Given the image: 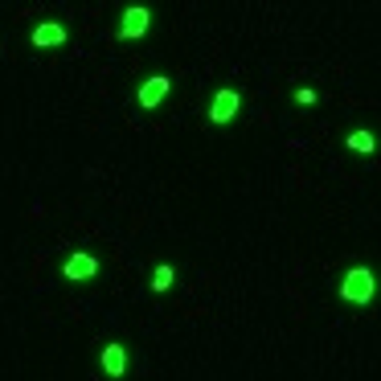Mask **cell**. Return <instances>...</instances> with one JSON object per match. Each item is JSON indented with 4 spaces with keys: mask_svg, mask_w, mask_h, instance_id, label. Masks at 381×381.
I'll return each mask as SVG.
<instances>
[{
    "mask_svg": "<svg viewBox=\"0 0 381 381\" xmlns=\"http://www.w3.org/2000/svg\"><path fill=\"white\" fill-rule=\"evenodd\" d=\"M378 291V279H373V271L369 266H353L348 275H344V283H340V299H348V303H357V307H365L369 299Z\"/></svg>",
    "mask_w": 381,
    "mask_h": 381,
    "instance_id": "6da1fadb",
    "label": "cell"
},
{
    "mask_svg": "<svg viewBox=\"0 0 381 381\" xmlns=\"http://www.w3.org/2000/svg\"><path fill=\"white\" fill-rule=\"evenodd\" d=\"M238 107H242V99H238V90H234V86H226V90H217V94H213L210 119H213V124H230V119L238 115Z\"/></svg>",
    "mask_w": 381,
    "mask_h": 381,
    "instance_id": "7a4b0ae2",
    "label": "cell"
},
{
    "mask_svg": "<svg viewBox=\"0 0 381 381\" xmlns=\"http://www.w3.org/2000/svg\"><path fill=\"white\" fill-rule=\"evenodd\" d=\"M148 21H152V12L144 4H131L124 12V21H119V37H144L148 33Z\"/></svg>",
    "mask_w": 381,
    "mask_h": 381,
    "instance_id": "3957f363",
    "label": "cell"
},
{
    "mask_svg": "<svg viewBox=\"0 0 381 381\" xmlns=\"http://www.w3.org/2000/svg\"><path fill=\"white\" fill-rule=\"evenodd\" d=\"M62 271H66V279H90V275L99 271V258H94V254H86V251H78V254H70V258H66V266H62Z\"/></svg>",
    "mask_w": 381,
    "mask_h": 381,
    "instance_id": "277c9868",
    "label": "cell"
},
{
    "mask_svg": "<svg viewBox=\"0 0 381 381\" xmlns=\"http://www.w3.org/2000/svg\"><path fill=\"white\" fill-rule=\"evenodd\" d=\"M172 90V83L164 78V74H156V78H148V83L139 86V107H156L164 94Z\"/></svg>",
    "mask_w": 381,
    "mask_h": 381,
    "instance_id": "5b68a950",
    "label": "cell"
},
{
    "mask_svg": "<svg viewBox=\"0 0 381 381\" xmlns=\"http://www.w3.org/2000/svg\"><path fill=\"white\" fill-rule=\"evenodd\" d=\"M124 369H127L124 344H107V348H103V373H107V378H124Z\"/></svg>",
    "mask_w": 381,
    "mask_h": 381,
    "instance_id": "8992f818",
    "label": "cell"
},
{
    "mask_svg": "<svg viewBox=\"0 0 381 381\" xmlns=\"http://www.w3.org/2000/svg\"><path fill=\"white\" fill-rule=\"evenodd\" d=\"M62 42H66V29L58 21H45L33 29V45H62Z\"/></svg>",
    "mask_w": 381,
    "mask_h": 381,
    "instance_id": "52a82bcc",
    "label": "cell"
},
{
    "mask_svg": "<svg viewBox=\"0 0 381 381\" xmlns=\"http://www.w3.org/2000/svg\"><path fill=\"white\" fill-rule=\"evenodd\" d=\"M348 148L353 152H373L378 148V135L373 131H348Z\"/></svg>",
    "mask_w": 381,
    "mask_h": 381,
    "instance_id": "ba28073f",
    "label": "cell"
},
{
    "mask_svg": "<svg viewBox=\"0 0 381 381\" xmlns=\"http://www.w3.org/2000/svg\"><path fill=\"white\" fill-rule=\"evenodd\" d=\"M172 275H176V271H172V262H160V266L152 271V291H169Z\"/></svg>",
    "mask_w": 381,
    "mask_h": 381,
    "instance_id": "9c48e42d",
    "label": "cell"
},
{
    "mask_svg": "<svg viewBox=\"0 0 381 381\" xmlns=\"http://www.w3.org/2000/svg\"><path fill=\"white\" fill-rule=\"evenodd\" d=\"M296 103H303V107H312V103H316V90H307V86H299V90H296Z\"/></svg>",
    "mask_w": 381,
    "mask_h": 381,
    "instance_id": "30bf717a",
    "label": "cell"
}]
</instances>
